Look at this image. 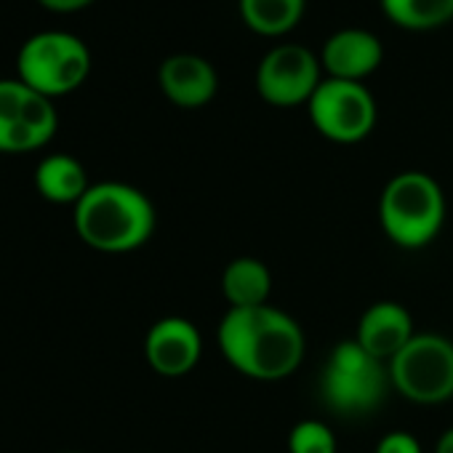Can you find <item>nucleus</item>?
Instances as JSON below:
<instances>
[{"label": "nucleus", "instance_id": "1a4fd4ad", "mask_svg": "<svg viewBox=\"0 0 453 453\" xmlns=\"http://www.w3.org/2000/svg\"><path fill=\"white\" fill-rule=\"evenodd\" d=\"M144 355L155 373L173 376V379L184 376L200 363L203 355L200 331L187 318H163L147 331Z\"/></svg>", "mask_w": 453, "mask_h": 453}, {"label": "nucleus", "instance_id": "7ed1b4c3", "mask_svg": "<svg viewBox=\"0 0 453 453\" xmlns=\"http://www.w3.org/2000/svg\"><path fill=\"white\" fill-rule=\"evenodd\" d=\"M379 221L400 249L429 246L445 221V195L424 171H403L387 181L379 197Z\"/></svg>", "mask_w": 453, "mask_h": 453}, {"label": "nucleus", "instance_id": "9b49d317", "mask_svg": "<svg viewBox=\"0 0 453 453\" xmlns=\"http://www.w3.org/2000/svg\"><path fill=\"white\" fill-rule=\"evenodd\" d=\"M157 83L165 99L181 110H197L213 102L219 91V73L216 67L200 54H171L160 70Z\"/></svg>", "mask_w": 453, "mask_h": 453}, {"label": "nucleus", "instance_id": "f257e3e1", "mask_svg": "<svg viewBox=\"0 0 453 453\" xmlns=\"http://www.w3.org/2000/svg\"><path fill=\"white\" fill-rule=\"evenodd\" d=\"M219 347L235 371L259 381H278L302 365L307 342L288 312L262 304L226 312L219 326Z\"/></svg>", "mask_w": 453, "mask_h": 453}, {"label": "nucleus", "instance_id": "f03ea898", "mask_svg": "<svg viewBox=\"0 0 453 453\" xmlns=\"http://www.w3.org/2000/svg\"><path fill=\"white\" fill-rule=\"evenodd\" d=\"M81 241L104 254H126L144 246L155 233V205L123 181L91 184L75 205Z\"/></svg>", "mask_w": 453, "mask_h": 453}, {"label": "nucleus", "instance_id": "4468645a", "mask_svg": "<svg viewBox=\"0 0 453 453\" xmlns=\"http://www.w3.org/2000/svg\"><path fill=\"white\" fill-rule=\"evenodd\" d=\"M35 187L38 192L59 205H78V200L88 192V176L86 168L78 157L73 155H49L41 160L38 171H35Z\"/></svg>", "mask_w": 453, "mask_h": 453}, {"label": "nucleus", "instance_id": "412c9836", "mask_svg": "<svg viewBox=\"0 0 453 453\" xmlns=\"http://www.w3.org/2000/svg\"><path fill=\"white\" fill-rule=\"evenodd\" d=\"M38 4L49 12H57V14H70V12H81L86 6H91L94 0H38Z\"/></svg>", "mask_w": 453, "mask_h": 453}, {"label": "nucleus", "instance_id": "6e6552de", "mask_svg": "<svg viewBox=\"0 0 453 453\" xmlns=\"http://www.w3.org/2000/svg\"><path fill=\"white\" fill-rule=\"evenodd\" d=\"M323 83L320 57L299 43H280L265 54L257 67V91L273 107L310 104Z\"/></svg>", "mask_w": 453, "mask_h": 453}, {"label": "nucleus", "instance_id": "0eeeda50", "mask_svg": "<svg viewBox=\"0 0 453 453\" xmlns=\"http://www.w3.org/2000/svg\"><path fill=\"white\" fill-rule=\"evenodd\" d=\"M315 131L336 144L363 142L376 126V102L365 83L323 78L307 104Z\"/></svg>", "mask_w": 453, "mask_h": 453}, {"label": "nucleus", "instance_id": "6ab92c4d", "mask_svg": "<svg viewBox=\"0 0 453 453\" xmlns=\"http://www.w3.org/2000/svg\"><path fill=\"white\" fill-rule=\"evenodd\" d=\"M288 450L291 453H336V437L323 421L304 418L291 429Z\"/></svg>", "mask_w": 453, "mask_h": 453}, {"label": "nucleus", "instance_id": "9d476101", "mask_svg": "<svg viewBox=\"0 0 453 453\" xmlns=\"http://www.w3.org/2000/svg\"><path fill=\"white\" fill-rule=\"evenodd\" d=\"M381 59H384L381 41L363 27L336 30L320 51V65L326 78L352 81V83H363L368 75H373Z\"/></svg>", "mask_w": 453, "mask_h": 453}, {"label": "nucleus", "instance_id": "a211bd4d", "mask_svg": "<svg viewBox=\"0 0 453 453\" xmlns=\"http://www.w3.org/2000/svg\"><path fill=\"white\" fill-rule=\"evenodd\" d=\"M30 88L17 81H0V152H9V142L14 128L19 126L25 102Z\"/></svg>", "mask_w": 453, "mask_h": 453}, {"label": "nucleus", "instance_id": "5701e85b", "mask_svg": "<svg viewBox=\"0 0 453 453\" xmlns=\"http://www.w3.org/2000/svg\"><path fill=\"white\" fill-rule=\"evenodd\" d=\"M67 453H81V450H67Z\"/></svg>", "mask_w": 453, "mask_h": 453}, {"label": "nucleus", "instance_id": "f8f14e48", "mask_svg": "<svg viewBox=\"0 0 453 453\" xmlns=\"http://www.w3.org/2000/svg\"><path fill=\"white\" fill-rule=\"evenodd\" d=\"M413 336H416L413 318L397 302H376V304H371L363 312V318L357 323V334H355L360 347L365 352H371L376 360L387 363V365H389L392 357H397L405 349V344Z\"/></svg>", "mask_w": 453, "mask_h": 453}, {"label": "nucleus", "instance_id": "f3484780", "mask_svg": "<svg viewBox=\"0 0 453 453\" xmlns=\"http://www.w3.org/2000/svg\"><path fill=\"white\" fill-rule=\"evenodd\" d=\"M384 17L411 33L437 30L453 22V0H379Z\"/></svg>", "mask_w": 453, "mask_h": 453}, {"label": "nucleus", "instance_id": "2eb2a0df", "mask_svg": "<svg viewBox=\"0 0 453 453\" xmlns=\"http://www.w3.org/2000/svg\"><path fill=\"white\" fill-rule=\"evenodd\" d=\"M243 25L265 38H280L304 19L307 0H238Z\"/></svg>", "mask_w": 453, "mask_h": 453}, {"label": "nucleus", "instance_id": "aec40b11", "mask_svg": "<svg viewBox=\"0 0 453 453\" xmlns=\"http://www.w3.org/2000/svg\"><path fill=\"white\" fill-rule=\"evenodd\" d=\"M376 453H421V445L408 432H389L379 440Z\"/></svg>", "mask_w": 453, "mask_h": 453}, {"label": "nucleus", "instance_id": "ddd939ff", "mask_svg": "<svg viewBox=\"0 0 453 453\" xmlns=\"http://www.w3.org/2000/svg\"><path fill=\"white\" fill-rule=\"evenodd\" d=\"M221 291L230 310H249L262 307L273 291V275L265 262L254 257H241L226 265L221 275Z\"/></svg>", "mask_w": 453, "mask_h": 453}, {"label": "nucleus", "instance_id": "dca6fc26", "mask_svg": "<svg viewBox=\"0 0 453 453\" xmlns=\"http://www.w3.org/2000/svg\"><path fill=\"white\" fill-rule=\"evenodd\" d=\"M57 126H59V115H57L54 99L30 88L19 126L12 134L9 152H33V150L46 147L54 139Z\"/></svg>", "mask_w": 453, "mask_h": 453}, {"label": "nucleus", "instance_id": "423d86ee", "mask_svg": "<svg viewBox=\"0 0 453 453\" xmlns=\"http://www.w3.org/2000/svg\"><path fill=\"white\" fill-rule=\"evenodd\" d=\"M389 384L418 405H437L453 397V342L440 334H416L389 360Z\"/></svg>", "mask_w": 453, "mask_h": 453}, {"label": "nucleus", "instance_id": "20e7f679", "mask_svg": "<svg viewBox=\"0 0 453 453\" xmlns=\"http://www.w3.org/2000/svg\"><path fill=\"white\" fill-rule=\"evenodd\" d=\"M389 368L360 347L357 339L339 342L320 376V395L334 413L365 416L376 411L389 389Z\"/></svg>", "mask_w": 453, "mask_h": 453}, {"label": "nucleus", "instance_id": "39448f33", "mask_svg": "<svg viewBox=\"0 0 453 453\" xmlns=\"http://www.w3.org/2000/svg\"><path fill=\"white\" fill-rule=\"evenodd\" d=\"M17 70L27 88L57 99L86 83L91 73V51L81 38L70 33L46 30L22 46Z\"/></svg>", "mask_w": 453, "mask_h": 453}, {"label": "nucleus", "instance_id": "4be33fe9", "mask_svg": "<svg viewBox=\"0 0 453 453\" xmlns=\"http://www.w3.org/2000/svg\"><path fill=\"white\" fill-rule=\"evenodd\" d=\"M434 453H453V426L440 434V440L434 445Z\"/></svg>", "mask_w": 453, "mask_h": 453}]
</instances>
